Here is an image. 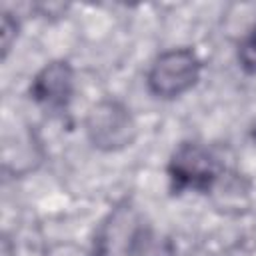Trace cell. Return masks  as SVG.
<instances>
[{
  "instance_id": "6da1fadb",
  "label": "cell",
  "mask_w": 256,
  "mask_h": 256,
  "mask_svg": "<svg viewBox=\"0 0 256 256\" xmlns=\"http://www.w3.org/2000/svg\"><path fill=\"white\" fill-rule=\"evenodd\" d=\"M88 142L100 152H120L138 138V124L132 110L118 98L94 102L84 116Z\"/></svg>"
},
{
  "instance_id": "7a4b0ae2",
  "label": "cell",
  "mask_w": 256,
  "mask_h": 256,
  "mask_svg": "<svg viewBox=\"0 0 256 256\" xmlns=\"http://www.w3.org/2000/svg\"><path fill=\"white\" fill-rule=\"evenodd\" d=\"M200 74L202 60L196 50L188 46L168 48L152 60L146 72V88L154 98L176 100L198 84Z\"/></svg>"
},
{
  "instance_id": "3957f363",
  "label": "cell",
  "mask_w": 256,
  "mask_h": 256,
  "mask_svg": "<svg viewBox=\"0 0 256 256\" xmlns=\"http://www.w3.org/2000/svg\"><path fill=\"white\" fill-rule=\"evenodd\" d=\"M168 178L174 192H200L210 194L218 178L224 174L220 158L202 142H180L168 160Z\"/></svg>"
},
{
  "instance_id": "277c9868",
  "label": "cell",
  "mask_w": 256,
  "mask_h": 256,
  "mask_svg": "<svg viewBox=\"0 0 256 256\" xmlns=\"http://www.w3.org/2000/svg\"><path fill=\"white\" fill-rule=\"evenodd\" d=\"M146 224L140 222L132 206L114 208L100 224L94 238V256H130V250Z\"/></svg>"
},
{
  "instance_id": "5b68a950",
  "label": "cell",
  "mask_w": 256,
  "mask_h": 256,
  "mask_svg": "<svg viewBox=\"0 0 256 256\" xmlns=\"http://www.w3.org/2000/svg\"><path fill=\"white\" fill-rule=\"evenodd\" d=\"M74 68L68 60H52L42 66L30 82V98L48 108L64 110L74 96Z\"/></svg>"
},
{
  "instance_id": "8992f818",
  "label": "cell",
  "mask_w": 256,
  "mask_h": 256,
  "mask_svg": "<svg viewBox=\"0 0 256 256\" xmlns=\"http://www.w3.org/2000/svg\"><path fill=\"white\" fill-rule=\"evenodd\" d=\"M2 160H4V170L14 174V176H24L32 170H36L42 160H44V150L42 142L34 134V130L22 132L16 136L14 144H4L2 150Z\"/></svg>"
},
{
  "instance_id": "52a82bcc",
  "label": "cell",
  "mask_w": 256,
  "mask_h": 256,
  "mask_svg": "<svg viewBox=\"0 0 256 256\" xmlns=\"http://www.w3.org/2000/svg\"><path fill=\"white\" fill-rule=\"evenodd\" d=\"M210 194L218 198L220 208H240L248 200V186L242 184V178L238 174H226L224 170V174L218 178Z\"/></svg>"
},
{
  "instance_id": "ba28073f",
  "label": "cell",
  "mask_w": 256,
  "mask_h": 256,
  "mask_svg": "<svg viewBox=\"0 0 256 256\" xmlns=\"http://www.w3.org/2000/svg\"><path fill=\"white\" fill-rule=\"evenodd\" d=\"M130 256H176V246L170 238L144 226L130 250Z\"/></svg>"
},
{
  "instance_id": "9c48e42d",
  "label": "cell",
  "mask_w": 256,
  "mask_h": 256,
  "mask_svg": "<svg viewBox=\"0 0 256 256\" xmlns=\"http://www.w3.org/2000/svg\"><path fill=\"white\" fill-rule=\"evenodd\" d=\"M236 60L246 74L256 76V22L240 36L236 48Z\"/></svg>"
},
{
  "instance_id": "30bf717a",
  "label": "cell",
  "mask_w": 256,
  "mask_h": 256,
  "mask_svg": "<svg viewBox=\"0 0 256 256\" xmlns=\"http://www.w3.org/2000/svg\"><path fill=\"white\" fill-rule=\"evenodd\" d=\"M20 36V22L14 14L2 12V22H0V48H2V60L8 58L10 50L14 48L16 40Z\"/></svg>"
},
{
  "instance_id": "8fae6325",
  "label": "cell",
  "mask_w": 256,
  "mask_h": 256,
  "mask_svg": "<svg viewBox=\"0 0 256 256\" xmlns=\"http://www.w3.org/2000/svg\"><path fill=\"white\" fill-rule=\"evenodd\" d=\"M42 256H94V252L74 240H56L44 248Z\"/></svg>"
},
{
  "instance_id": "7c38bea8",
  "label": "cell",
  "mask_w": 256,
  "mask_h": 256,
  "mask_svg": "<svg viewBox=\"0 0 256 256\" xmlns=\"http://www.w3.org/2000/svg\"><path fill=\"white\" fill-rule=\"evenodd\" d=\"M0 256H16V246L12 242V238L8 234L2 236V244H0Z\"/></svg>"
}]
</instances>
